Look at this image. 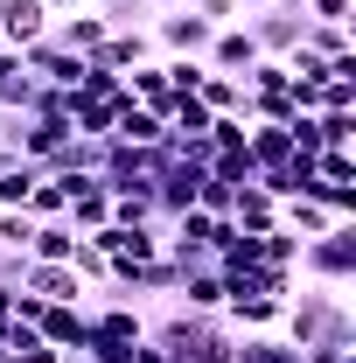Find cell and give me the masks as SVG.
<instances>
[{
	"instance_id": "603a6c76",
	"label": "cell",
	"mask_w": 356,
	"mask_h": 363,
	"mask_svg": "<svg viewBox=\"0 0 356 363\" xmlns=\"http://www.w3.org/2000/svg\"><path fill=\"white\" fill-rule=\"evenodd\" d=\"M161 77H168V91H175V98H196V84H203L210 70H203L196 56H161Z\"/></svg>"
},
{
	"instance_id": "2e32d148",
	"label": "cell",
	"mask_w": 356,
	"mask_h": 363,
	"mask_svg": "<svg viewBox=\"0 0 356 363\" xmlns=\"http://www.w3.org/2000/svg\"><path fill=\"white\" fill-rule=\"evenodd\" d=\"M175 308H196V315H223V272L203 266V272H182L175 286Z\"/></svg>"
},
{
	"instance_id": "4316f807",
	"label": "cell",
	"mask_w": 356,
	"mask_h": 363,
	"mask_svg": "<svg viewBox=\"0 0 356 363\" xmlns=\"http://www.w3.org/2000/svg\"><path fill=\"white\" fill-rule=\"evenodd\" d=\"M28 238H35L28 210H0V252H28Z\"/></svg>"
},
{
	"instance_id": "5b68a950",
	"label": "cell",
	"mask_w": 356,
	"mask_h": 363,
	"mask_svg": "<svg viewBox=\"0 0 356 363\" xmlns=\"http://www.w3.org/2000/svg\"><path fill=\"white\" fill-rule=\"evenodd\" d=\"M245 35L259 43V56H287L308 35V14H294V7H252L245 14Z\"/></svg>"
},
{
	"instance_id": "7c38bea8",
	"label": "cell",
	"mask_w": 356,
	"mask_h": 363,
	"mask_svg": "<svg viewBox=\"0 0 356 363\" xmlns=\"http://www.w3.org/2000/svg\"><path fill=\"white\" fill-rule=\"evenodd\" d=\"M112 140H126V147H161V140H168V119L147 112V105H133V98H119V112H112Z\"/></svg>"
},
{
	"instance_id": "e0dca14e",
	"label": "cell",
	"mask_w": 356,
	"mask_h": 363,
	"mask_svg": "<svg viewBox=\"0 0 356 363\" xmlns=\"http://www.w3.org/2000/svg\"><path fill=\"white\" fill-rule=\"evenodd\" d=\"M230 224H238V230H272V224H279V203H272L259 182H245V189L230 196Z\"/></svg>"
},
{
	"instance_id": "30bf717a",
	"label": "cell",
	"mask_w": 356,
	"mask_h": 363,
	"mask_svg": "<svg viewBox=\"0 0 356 363\" xmlns=\"http://www.w3.org/2000/svg\"><path fill=\"white\" fill-rule=\"evenodd\" d=\"M49 35L70 49V56H91V49L112 35V21H105L98 7H70V14H56V21H49Z\"/></svg>"
},
{
	"instance_id": "ba28073f",
	"label": "cell",
	"mask_w": 356,
	"mask_h": 363,
	"mask_svg": "<svg viewBox=\"0 0 356 363\" xmlns=\"http://www.w3.org/2000/svg\"><path fill=\"white\" fill-rule=\"evenodd\" d=\"M84 63H98V70H119V77H126V70H140V63H154V35H147V28H112V35L91 49Z\"/></svg>"
},
{
	"instance_id": "5bb4252c",
	"label": "cell",
	"mask_w": 356,
	"mask_h": 363,
	"mask_svg": "<svg viewBox=\"0 0 356 363\" xmlns=\"http://www.w3.org/2000/svg\"><path fill=\"white\" fill-rule=\"evenodd\" d=\"M279 315H287V301H272V294H245V301H223V321H230L238 335L279 328Z\"/></svg>"
},
{
	"instance_id": "ac0fdd59",
	"label": "cell",
	"mask_w": 356,
	"mask_h": 363,
	"mask_svg": "<svg viewBox=\"0 0 356 363\" xmlns=\"http://www.w3.org/2000/svg\"><path fill=\"white\" fill-rule=\"evenodd\" d=\"M328 224H343V217H328L314 196H294V203H279V230H294L301 245H308V238H321Z\"/></svg>"
},
{
	"instance_id": "83f0119b",
	"label": "cell",
	"mask_w": 356,
	"mask_h": 363,
	"mask_svg": "<svg viewBox=\"0 0 356 363\" xmlns=\"http://www.w3.org/2000/svg\"><path fill=\"white\" fill-rule=\"evenodd\" d=\"M350 140H356V112H321V154H328V147L350 154Z\"/></svg>"
},
{
	"instance_id": "6da1fadb",
	"label": "cell",
	"mask_w": 356,
	"mask_h": 363,
	"mask_svg": "<svg viewBox=\"0 0 356 363\" xmlns=\"http://www.w3.org/2000/svg\"><path fill=\"white\" fill-rule=\"evenodd\" d=\"M147 342L161 350L168 363H230V350H238V328L223 315H196V308H161V315L147 321Z\"/></svg>"
},
{
	"instance_id": "d4e9b609",
	"label": "cell",
	"mask_w": 356,
	"mask_h": 363,
	"mask_svg": "<svg viewBox=\"0 0 356 363\" xmlns=\"http://www.w3.org/2000/svg\"><path fill=\"white\" fill-rule=\"evenodd\" d=\"M112 224H161V217H154V189H133V196H112Z\"/></svg>"
},
{
	"instance_id": "9c48e42d",
	"label": "cell",
	"mask_w": 356,
	"mask_h": 363,
	"mask_svg": "<svg viewBox=\"0 0 356 363\" xmlns=\"http://www.w3.org/2000/svg\"><path fill=\"white\" fill-rule=\"evenodd\" d=\"M49 21H56V14H49L43 0H0V43H7V49L43 43V35H49Z\"/></svg>"
},
{
	"instance_id": "8992f818",
	"label": "cell",
	"mask_w": 356,
	"mask_h": 363,
	"mask_svg": "<svg viewBox=\"0 0 356 363\" xmlns=\"http://www.w3.org/2000/svg\"><path fill=\"white\" fill-rule=\"evenodd\" d=\"M259 63V43L245 35V21H230V28H217L210 35V49H203V70H217V77H238L245 84V70Z\"/></svg>"
},
{
	"instance_id": "8fae6325",
	"label": "cell",
	"mask_w": 356,
	"mask_h": 363,
	"mask_svg": "<svg viewBox=\"0 0 356 363\" xmlns=\"http://www.w3.org/2000/svg\"><path fill=\"white\" fill-rule=\"evenodd\" d=\"M21 294H35V301H91V286H84L70 266H43V259H28Z\"/></svg>"
},
{
	"instance_id": "4fadbf2b",
	"label": "cell",
	"mask_w": 356,
	"mask_h": 363,
	"mask_svg": "<svg viewBox=\"0 0 356 363\" xmlns=\"http://www.w3.org/2000/svg\"><path fill=\"white\" fill-rule=\"evenodd\" d=\"M287 154H294L287 126H272V119H252V126H245V161H252L259 175H266V168H279Z\"/></svg>"
},
{
	"instance_id": "7a4b0ae2",
	"label": "cell",
	"mask_w": 356,
	"mask_h": 363,
	"mask_svg": "<svg viewBox=\"0 0 356 363\" xmlns=\"http://www.w3.org/2000/svg\"><path fill=\"white\" fill-rule=\"evenodd\" d=\"M343 294L350 286H308V294H294L287 315H279V335L294 350H356V315H350Z\"/></svg>"
},
{
	"instance_id": "7402d4cb",
	"label": "cell",
	"mask_w": 356,
	"mask_h": 363,
	"mask_svg": "<svg viewBox=\"0 0 356 363\" xmlns=\"http://www.w3.org/2000/svg\"><path fill=\"white\" fill-rule=\"evenodd\" d=\"M196 98H203L217 119H223V112H238V119H245V84H238V77H217V70H210V77L196 84Z\"/></svg>"
},
{
	"instance_id": "277c9868",
	"label": "cell",
	"mask_w": 356,
	"mask_h": 363,
	"mask_svg": "<svg viewBox=\"0 0 356 363\" xmlns=\"http://www.w3.org/2000/svg\"><path fill=\"white\" fill-rule=\"evenodd\" d=\"M147 35H154V49H168V56H196V63H203V49H210L217 28H210L189 0H175V7H161V14L147 21Z\"/></svg>"
},
{
	"instance_id": "3957f363",
	"label": "cell",
	"mask_w": 356,
	"mask_h": 363,
	"mask_svg": "<svg viewBox=\"0 0 356 363\" xmlns=\"http://www.w3.org/2000/svg\"><path fill=\"white\" fill-rule=\"evenodd\" d=\"M294 266L308 272L314 286H350L356 279V217H343V224H328L321 238H308Z\"/></svg>"
},
{
	"instance_id": "ffe728a7",
	"label": "cell",
	"mask_w": 356,
	"mask_h": 363,
	"mask_svg": "<svg viewBox=\"0 0 356 363\" xmlns=\"http://www.w3.org/2000/svg\"><path fill=\"white\" fill-rule=\"evenodd\" d=\"M70 252H77V230H70V224H35L28 259H43V266H70Z\"/></svg>"
},
{
	"instance_id": "52a82bcc",
	"label": "cell",
	"mask_w": 356,
	"mask_h": 363,
	"mask_svg": "<svg viewBox=\"0 0 356 363\" xmlns=\"http://www.w3.org/2000/svg\"><path fill=\"white\" fill-rule=\"evenodd\" d=\"M35 335H43L49 350H84V342H91V315H84V301H43Z\"/></svg>"
},
{
	"instance_id": "cb8c5ba5",
	"label": "cell",
	"mask_w": 356,
	"mask_h": 363,
	"mask_svg": "<svg viewBox=\"0 0 356 363\" xmlns=\"http://www.w3.org/2000/svg\"><path fill=\"white\" fill-rule=\"evenodd\" d=\"M245 126H252V119L223 112V119H210V133H203V147H210V154H245Z\"/></svg>"
},
{
	"instance_id": "44dd1931",
	"label": "cell",
	"mask_w": 356,
	"mask_h": 363,
	"mask_svg": "<svg viewBox=\"0 0 356 363\" xmlns=\"http://www.w3.org/2000/svg\"><path fill=\"white\" fill-rule=\"evenodd\" d=\"M210 119H217V112H210L203 98H175V105H168V133H175V140H203Z\"/></svg>"
},
{
	"instance_id": "f1b7e54d",
	"label": "cell",
	"mask_w": 356,
	"mask_h": 363,
	"mask_svg": "<svg viewBox=\"0 0 356 363\" xmlns=\"http://www.w3.org/2000/svg\"><path fill=\"white\" fill-rule=\"evenodd\" d=\"M350 7L356 0H308L301 14H308V21H328V28H350Z\"/></svg>"
},
{
	"instance_id": "9a60e30c",
	"label": "cell",
	"mask_w": 356,
	"mask_h": 363,
	"mask_svg": "<svg viewBox=\"0 0 356 363\" xmlns=\"http://www.w3.org/2000/svg\"><path fill=\"white\" fill-rule=\"evenodd\" d=\"M112 112H119V98L70 91V133H77V140H105V133H112Z\"/></svg>"
},
{
	"instance_id": "484cf974",
	"label": "cell",
	"mask_w": 356,
	"mask_h": 363,
	"mask_svg": "<svg viewBox=\"0 0 356 363\" xmlns=\"http://www.w3.org/2000/svg\"><path fill=\"white\" fill-rule=\"evenodd\" d=\"M301 49H314V56L328 63V56H343V49H350V28H328V21H308V35H301Z\"/></svg>"
},
{
	"instance_id": "d6986e66",
	"label": "cell",
	"mask_w": 356,
	"mask_h": 363,
	"mask_svg": "<svg viewBox=\"0 0 356 363\" xmlns=\"http://www.w3.org/2000/svg\"><path fill=\"white\" fill-rule=\"evenodd\" d=\"M230 363H301V350H294L287 335H272V328H259V335H238V350H230Z\"/></svg>"
},
{
	"instance_id": "f546056e",
	"label": "cell",
	"mask_w": 356,
	"mask_h": 363,
	"mask_svg": "<svg viewBox=\"0 0 356 363\" xmlns=\"http://www.w3.org/2000/svg\"><path fill=\"white\" fill-rule=\"evenodd\" d=\"M43 7H49V14H70V7H77V0H43Z\"/></svg>"
}]
</instances>
